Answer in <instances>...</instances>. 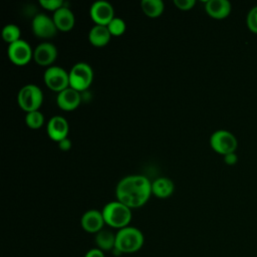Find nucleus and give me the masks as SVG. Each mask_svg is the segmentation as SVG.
I'll list each match as a JSON object with an SVG mask.
<instances>
[{
	"mask_svg": "<svg viewBox=\"0 0 257 257\" xmlns=\"http://www.w3.org/2000/svg\"><path fill=\"white\" fill-rule=\"evenodd\" d=\"M152 195V182L143 175L123 177L116 185V200L131 209L144 206Z\"/></svg>",
	"mask_w": 257,
	"mask_h": 257,
	"instance_id": "nucleus-1",
	"label": "nucleus"
},
{
	"mask_svg": "<svg viewBox=\"0 0 257 257\" xmlns=\"http://www.w3.org/2000/svg\"><path fill=\"white\" fill-rule=\"evenodd\" d=\"M145 242L142 231L136 227L127 226L115 233V247L113 250L119 254H130L139 251Z\"/></svg>",
	"mask_w": 257,
	"mask_h": 257,
	"instance_id": "nucleus-2",
	"label": "nucleus"
},
{
	"mask_svg": "<svg viewBox=\"0 0 257 257\" xmlns=\"http://www.w3.org/2000/svg\"><path fill=\"white\" fill-rule=\"evenodd\" d=\"M101 213L104 223L114 229L120 230L127 227L132 221V209L117 200L107 203Z\"/></svg>",
	"mask_w": 257,
	"mask_h": 257,
	"instance_id": "nucleus-3",
	"label": "nucleus"
},
{
	"mask_svg": "<svg viewBox=\"0 0 257 257\" xmlns=\"http://www.w3.org/2000/svg\"><path fill=\"white\" fill-rule=\"evenodd\" d=\"M17 101L21 109L26 112L39 110L43 102L42 90L35 84H26L20 88Z\"/></svg>",
	"mask_w": 257,
	"mask_h": 257,
	"instance_id": "nucleus-4",
	"label": "nucleus"
},
{
	"mask_svg": "<svg viewBox=\"0 0 257 257\" xmlns=\"http://www.w3.org/2000/svg\"><path fill=\"white\" fill-rule=\"evenodd\" d=\"M69 87L81 92L87 89L93 79V71L91 66L86 62L75 63L68 72Z\"/></svg>",
	"mask_w": 257,
	"mask_h": 257,
	"instance_id": "nucleus-5",
	"label": "nucleus"
},
{
	"mask_svg": "<svg viewBox=\"0 0 257 257\" xmlns=\"http://www.w3.org/2000/svg\"><path fill=\"white\" fill-rule=\"evenodd\" d=\"M43 80L45 85L52 91L57 93L69 87V74L59 66H49L44 72Z\"/></svg>",
	"mask_w": 257,
	"mask_h": 257,
	"instance_id": "nucleus-6",
	"label": "nucleus"
},
{
	"mask_svg": "<svg viewBox=\"0 0 257 257\" xmlns=\"http://www.w3.org/2000/svg\"><path fill=\"white\" fill-rule=\"evenodd\" d=\"M210 145L215 152L225 156L234 153L238 143L235 136L229 131L218 130L210 137Z\"/></svg>",
	"mask_w": 257,
	"mask_h": 257,
	"instance_id": "nucleus-7",
	"label": "nucleus"
},
{
	"mask_svg": "<svg viewBox=\"0 0 257 257\" xmlns=\"http://www.w3.org/2000/svg\"><path fill=\"white\" fill-rule=\"evenodd\" d=\"M8 58L17 66L26 65L33 58V51L27 41L20 39L8 46Z\"/></svg>",
	"mask_w": 257,
	"mask_h": 257,
	"instance_id": "nucleus-8",
	"label": "nucleus"
},
{
	"mask_svg": "<svg viewBox=\"0 0 257 257\" xmlns=\"http://www.w3.org/2000/svg\"><path fill=\"white\" fill-rule=\"evenodd\" d=\"M89 14L95 25L107 26V24L114 18V10L111 4L104 0L94 2L90 9Z\"/></svg>",
	"mask_w": 257,
	"mask_h": 257,
	"instance_id": "nucleus-9",
	"label": "nucleus"
},
{
	"mask_svg": "<svg viewBox=\"0 0 257 257\" xmlns=\"http://www.w3.org/2000/svg\"><path fill=\"white\" fill-rule=\"evenodd\" d=\"M31 28L34 35L39 38H51L57 32L53 19L43 13H39L34 16Z\"/></svg>",
	"mask_w": 257,
	"mask_h": 257,
	"instance_id": "nucleus-10",
	"label": "nucleus"
},
{
	"mask_svg": "<svg viewBox=\"0 0 257 257\" xmlns=\"http://www.w3.org/2000/svg\"><path fill=\"white\" fill-rule=\"evenodd\" d=\"M57 58V48L50 42H42L33 50V59L40 66H52Z\"/></svg>",
	"mask_w": 257,
	"mask_h": 257,
	"instance_id": "nucleus-11",
	"label": "nucleus"
},
{
	"mask_svg": "<svg viewBox=\"0 0 257 257\" xmlns=\"http://www.w3.org/2000/svg\"><path fill=\"white\" fill-rule=\"evenodd\" d=\"M69 131V125L65 117L61 115L52 116L47 123L46 132L48 137L54 141L59 143L60 141L67 138Z\"/></svg>",
	"mask_w": 257,
	"mask_h": 257,
	"instance_id": "nucleus-12",
	"label": "nucleus"
},
{
	"mask_svg": "<svg viewBox=\"0 0 257 257\" xmlns=\"http://www.w3.org/2000/svg\"><path fill=\"white\" fill-rule=\"evenodd\" d=\"M104 224L105 223L102 213L94 209L86 211L80 219V225L82 229L85 232L91 234H96L97 232L102 230Z\"/></svg>",
	"mask_w": 257,
	"mask_h": 257,
	"instance_id": "nucleus-13",
	"label": "nucleus"
},
{
	"mask_svg": "<svg viewBox=\"0 0 257 257\" xmlns=\"http://www.w3.org/2000/svg\"><path fill=\"white\" fill-rule=\"evenodd\" d=\"M81 101V95L80 92L68 87L61 92H59L56 96V102L57 105L62 109V110H73L78 105L80 104Z\"/></svg>",
	"mask_w": 257,
	"mask_h": 257,
	"instance_id": "nucleus-14",
	"label": "nucleus"
},
{
	"mask_svg": "<svg viewBox=\"0 0 257 257\" xmlns=\"http://www.w3.org/2000/svg\"><path fill=\"white\" fill-rule=\"evenodd\" d=\"M52 19L59 31L67 32L71 30L75 24V17L73 12L66 6H63L53 13Z\"/></svg>",
	"mask_w": 257,
	"mask_h": 257,
	"instance_id": "nucleus-15",
	"label": "nucleus"
},
{
	"mask_svg": "<svg viewBox=\"0 0 257 257\" xmlns=\"http://www.w3.org/2000/svg\"><path fill=\"white\" fill-rule=\"evenodd\" d=\"M205 10L212 18L223 19L230 14L231 3L228 0H208Z\"/></svg>",
	"mask_w": 257,
	"mask_h": 257,
	"instance_id": "nucleus-16",
	"label": "nucleus"
},
{
	"mask_svg": "<svg viewBox=\"0 0 257 257\" xmlns=\"http://www.w3.org/2000/svg\"><path fill=\"white\" fill-rule=\"evenodd\" d=\"M111 34L106 26L94 25L88 32V41L95 47L105 46L110 40Z\"/></svg>",
	"mask_w": 257,
	"mask_h": 257,
	"instance_id": "nucleus-17",
	"label": "nucleus"
},
{
	"mask_svg": "<svg viewBox=\"0 0 257 257\" xmlns=\"http://www.w3.org/2000/svg\"><path fill=\"white\" fill-rule=\"evenodd\" d=\"M174 189V183L166 177L158 178L152 183V194L157 198L165 199L170 197L173 194Z\"/></svg>",
	"mask_w": 257,
	"mask_h": 257,
	"instance_id": "nucleus-18",
	"label": "nucleus"
},
{
	"mask_svg": "<svg viewBox=\"0 0 257 257\" xmlns=\"http://www.w3.org/2000/svg\"><path fill=\"white\" fill-rule=\"evenodd\" d=\"M94 242L96 248L101 251L113 250L115 247V234L107 229H102L95 234Z\"/></svg>",
	"mask_w": 257,
	"mask_h": 257,
	"instance_id": "nucleus-19",
	"label": "nucleus"
},
{
	"mask_svg": "<svg viewBox=\"0 0 257 257\" xmlns=\"http://www.w3.org/2000/svg\"><path fill=\"white\" fill-rule=\"evenodd\" d=\"M143 12L150 18H158L165 9V4L162 0H143L141 2Z\"/></svg>",
	"mask_w": 257,
	"mask_h": 257,
	"instance_id": "nucleus-20",
	"label": "nucleus"
},
{
	"mask_svg": "<svg viewBox=\"0 0 257 257\" xmlns=\"http://www.w3.org/2000/svg\"><path fill=\"white\" fill-rule=\"evenodd\" d=\"M2 38L5 42H7L9 45L20 40V29L17 25L15 24H7L4 26V28L2 29L1 32Z\"/></svg>",
	"mask_w": 257,
	"mask_h": 257,
	"instance_id": "nucleus-21",
	"label": "nucleus"
},
{
	"mask_svg": "<svg viewBox=\"0 0 257 257\" xmlns=\"http://www.w3.org/2000/svg\"><path fill=\"white\" fill-rule=\"evenodd\" d=\"M26 125L31 130H38L44 123V115L39 110L27 112L25 115Z\"/></svg>",
	"mask_w": 257,
	"mask_h": 257,
	"instance_id": "nucleus-22",
	"label": "nucleus"
},
{
	"mask_svg": "<svg viewBox=\"0 0 257 257\" xmlns=\"http://www.w3.org/2000/svg\"><path fill=\"white\" fill-rule=\"evenodd\" d=\"M107 29L109 31V33L111 34V36H120L124 33L126 26H125V22L118 17H114L108 24H107Z\"/></svg>",
	"mask_w": 257,
	"mask_h": 257,
	"instance_id": "nucleus-23",
	"label": "nucleus"
},
{
	"mask_svg": "<svg viewBox=\"0 0 257 257\" xmlns=\"http://www.w3.org/2000/svg\"><path fill=\"white\" fill-rule=\"evenodd\" d=\"M39 4L48 11H52L53 13L59 8L64 6V2L62 0H40Z\"/></svg>",
	"mask_w": 257,
	"mask_h": 257,
	"instance_id": "nucleus-24",
	"label": "nucleus"
},
{
	"mask_svg": "<svg viewBox=\"0 0 257 257\" xmlns=\"http://www.w3.org/2000/svg\"><path fill=\"white\" fill-rule=\"evenodd\" d=\"M247 25L255 33H257V6L250 9L247 15Z\"/></svg>",
	"mask_w": 257,
	"mask_h": 257,
	"instance_id": "nucleus-25",
	"label": "nucleus"
},
{
	"mask_svg": "<svg viewBox=\"0 0 257 257\" xmlns=\"http://www.w3.org/2000/svg\"><path fill=\"white\" fill-rule=\"evenodd\" d=\"M195 0H174V5L182 11L191 10L195 6Z\"/></svg>",
	"mask_w": 257,
	"mask_h": 257,
	"instance_id": "nucleus-26",
	"label": "nucleus"
},
{
	"mask_svg": "<svg viewBox=\"0 0 257 257\" xmlns=\"http://www.w3.org/2000/svg\"><path fill=\"white\" fill-rule=\"evenodd\" d=\"M84 257H105V256H104L103 251H101L100 249H98V248H92V249L88 250V251L85 253Z\"/></svg>",
	"mask_w": 257,
	"mask_h": 257,
	"instance_id": "nucleus-27",
	"label": "nucleus"
},
{
	"mask_svg": "<svg viewBox=\"0 0 257 257\" xmlns=\"http://www.w3.org/2000/svg\"><path fill=\"white\" fill-rule=\"evenodd\" d=\"M71 145H72V144H71V141H70L68 138H66V139H64V140H62V141H60V142L58 143V148H59L61 151L66 152V151L70 150Z\"/></svg>",
	"mask_w": 257,
	"mask_h": 257,
	"instance_id": "nucleus-28",
	"label": "nucleus"
},
{
	"mask_svg": "<svg viewBox=\"0 0 257 257\" xmlns=\"http://www.w3.org/2000/svg\"><path fill=\"white\" fill-rule=\"evenodd\" d=\"M237 160H238V157L235 153H230V154H227L224 156V161L228 165L235 164L237 162Z\"/></svg>",
	"mask_w": 257,
	"mask_h": 257,
	"instance_id": "nucleus-29",
	"label": "nucleus"
}]
</instances>
